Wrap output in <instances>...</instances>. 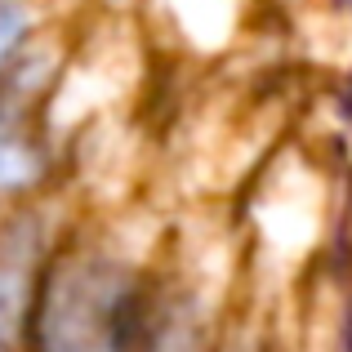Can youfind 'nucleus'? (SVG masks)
I'll return each instance as SVG.
<instances>
[{"mask_svg":"<svg viewBox=\"0 0 352 352\" xmlns=\"http://www.w3.org/2000/svg\"><path fill=\"white\" fill-rule=\"evenodd\" d=\"M210 352H267V339L250 321H228L223 330L210 335Z\"/></svg>","mask_w":352,"mask_h":352,"instance_id":"6","label":"nucleus"},{"mask_svg":"<svg viewBox=\"0 0 352 352\" xmlns=\"http://www.w3.org/2000/svg\"><path fill=\"white\" fill-rule=\"evenodd\" d=\"M54 179V134L41 112H27L0 98V210L41 201Z\"/></svg>","mask_w":352,"mask_h":352,"instance_id":"3","label":"nucleus"},{"mask_svg":"<svg viewBox=\"0 0 352 352\" xmlns=\"http://www.w3.org/2000/svg\"><path fill=\"white\" fill-rule=\"evenodd\" d=\"M294 352H348V348H294Z\"/></svg>","mask_w":352,"mask_h":352,"instance_id":"7","label":"nucleus"},{"mask_svg":"<svg viewBox=\"0 0 352 352\" xmlns=\"http://www.w3.org/2000/svg\"><path fill=\"white\" fill-rule=\"evenodd\" d=\"M147 276L112 241H58L41 272L27 352H138Z\"/></svg>","mask_w":352,"mask_h":352,"instance_id":"1","label":"nucleus"},{"mask_svg":"<svg viewBox=\"0 0 352 352\" xmlns=\"http://www.w3.org/2000/svg\"><path fill=\"white\" fill-rule=\"evenodd\" d=\"M138 352H210V335L192 312L183 308H156L147 317V330L138 339Z\"/></svg>","mask_w":352,"mask_h":352,"instance_id":"5","label":"nucleus"},{"mask_svg":"<svg viewBox=\"0 0 352 352\" xmlns=\"http://www.w3.org/2000/svg\"><path fill=\"white\" fill-rule=\"evenodd\" d=\"M147 32L183 58H219L245 36L254 0H138Z\"/></svg>","mask_w":352,"mask_h":352,"instance_id":"2","label":"nucleus"},{"mask_svg":"<svg viewBox=\"0 0 352 352\" xmlns=\"http://www.w3.org/2000/svg\"><path fill=\"white\" fill-rule=\"evenodd\" d=\"M45 27H50L45 0H0V85Z\"/></svg>","mask_w":352,"mask_h":352,"instance_id":"4","label":"nucleus"}]
</instances>
